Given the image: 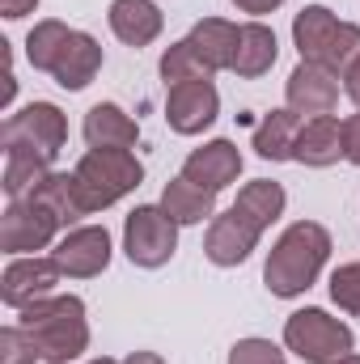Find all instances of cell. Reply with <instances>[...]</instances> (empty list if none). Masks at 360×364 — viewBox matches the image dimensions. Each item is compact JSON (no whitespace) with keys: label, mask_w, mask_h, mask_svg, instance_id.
<instances>
[{"label":"cell","mask_w":360,"mask_h":364,"mask_svg":"<svg viewBox=\"0 0 360 364\" xmlns=\"http://www.w3.org/2000/svg\"><path fill=\"white\" fill-rule=\"evenodd\" d=\"M327 259H331V233L318 220H297L275 237L268 263H263V284L271 296L292 301V296L314 288Z\"/></svg>","instance_id":"cell-1"},{"label":"cell","mask_w":360,"mask_h":364,"mask_svg":"<svg viewBox=\"0 0 360 364\" xmlns=\"http://www.w3.org/2000/svg\"><path fill=\"white\" fill-rule=\"evenodd\" d=\"M17 326L34 339L38 356L47 364H73L90 348V322L81 296H43L17 309Z\"/></svg>","instance_id":"cell-2"},{"label":"cell","mask_w":360,"mask_h":364,"mask_svg":"<svg viewBox=\"0 0 360 364\" xmlns=\"http://www.w3.org/2000/svg\"><path fill=\"white\" fill-rule=\"evenodd\" d=\"M292 43L305 64H322L335 77H344L348 64L360 55V26L339 21L327 4H305L292 17Z\"/></svg>","instance_id":"cell-3"},{"label":"cell","mask_w":360,"mask_h":364,"mask_svg":"<svg viewBox=\"0 0 360 364\" xmlns=\"http://www.w3.org/2000/svg\"><path fill=\"white\" fill-rule=\"evenodd\" d=\"M73 182H77L81 212L93 216V212H106L110 203H119L123 195H132L144 182V166L136 161L132 149H90L77 161Z\"/></svg>","instance_id":"cell-4"},{"label":"cell","mask_w":360,"mask_h":364,"mask_svg":"<svg viewBox=\"0 0 360 364\" xmlns=\"http://www.w3.org/2000/svg\"><path fill=\"white\" fill-rule=\"evenodd\" d=\"M284 348L305 364H335V360H344V356H352L356 335H352L348 322L331 318L327 309L305 305V309L288 314V322H284Z\"/></svg>","instance_id":"cell-5"},{"label":"cell","mask_w":360,"mask_h":364,"mask_svg":"<svg viewBox=\"0 0 360 364\" xmlns=\"http://www.w3.org/2000/svg\"><path fill=\"white\" fill-rule=\"evenodd\" d=\"M179 250V225L170 220V212L162 203H140L127 212L123 220V255L144 267V272H157L174 259Z\"/></svg>","instance_id":"cell-6"},{"label":"cell","mask_w":360,"mask_h":364,"mask_svg":"<svg viewBox=\"0 0 360 364\" xmlns=\"http://www.w3.org/2000/svg\"><path fill=\"white\" fill-rule=\"evenodd\" d=\"M0 140L38 149L47 161H55L64 153V144H68V119H64V110L55 102H30V106H21L17 114L4 119Z\"/></svg>","instance_id":"cell-7"},{"label":"cell","mask_w":360,"mask_h":364,"mask_svg":"<svg viewBox=\"0 0 360 364\" xmlns=\"http://www.w3.org/2000/svg\"><path fill=\"white\" fill-rule=\"evenodd\" d=\"M60 229H64L60 216L51 208H43L34 195L9 199V208L0 216V246H4V255H34V250L55 246Z\"/></svg>","instance_id":"cell-8"},{"label":"cell","mask_w":360,"mask_h":364,"mask_svg":"<svg viewBox=\"0 0 360 364\" xmlns=\"http://www.w3.org/2000/svg\"><path fill=\"white\" fill-rule=\"evenodd\" d=\"M55 267L68 279H93L110 267V233L106 225H73L55 246H51Z\"/></svg>","instance_id":"cell-9"},{"label":"cell","mask_w":360,"mask_h":364,"mask_svg":"<svg viewBox=\"0 0 360 364\" xmlns=\"http://www.w3.org/2000/svg\"><path fill=\"white\" fill-rule=\"evenodd\" d=\"M259 237H263V229H259L242 208H229V212L212 216L208 237H203V255H208V263H216V267H238V263L250 259V250L259 246Z\"/></svg>","instance_id":"cell-10"},{"label":"cell","mask_w":360,"mask_h":364,"mask_svg":"<svg viewBox=\"0 0 360 364\" xmlns=\"http://www.w3.org/2000/svg\"><path fill=\"white\" fill-rule=\"evenodd\" d=\"M221 114V93L212 81H182L166 93V123L179 136H199L216 123Z\"/></svg>","instance_id":"cell-11"},{"label":"cell","mask_w":360,"mask_h":364,"mask_svg":"<svg viewBox=\"0 0 360 364\" xmlns=\"http://www.w3.org/2000/svg\"><path fill=\"white\" fill-rule=\"evenodd\" d=\"M60 267H55V259L47 255V259H13L4 275H0V301L9 305V309H26V305H34V301H43V296H51L55 292V284H60Z\"/></svg>","instance_id":"cell-12"},{"label":"cell","mask_w":360,"mask_h":364,"mask_svg":"<svg viewBox=\"0 0 360 364\" xmlns=\"http://www.w3.org/2000/svg\"><path fill=\"white\" fill-rule=\"evenodd\" d=\"M238 174H242V149L233 140H208V144H199L182 161V178L203 186V191H212V195H221L225 186H233Z\"/></svg>","instance_id":"cell-13"},{"label":"cell","mask_w":360,"mask_h":364,"mask_svg":"<svg viewBox=\"0 0 360 364\" xmlns=\"http://www.w3.org/2000/svg\"><path fill=\"white\" fill-rule=\"evenodd\" d=\"M284 97H288V110L297 114H331L335 102H339V77L322 64H297L284 81Z\"/></svg>","instance_id":"cell-14"},{"label":"cell","mask_w":360,"mask_h":364,"mask_svg":"<svg viewBox=\"0 0 360 364\" xmlns=\"http://www.w3.org/2000/svg\"><path fill=\"white\" fill-rule=\"evenodd\" d=\"M97 73H102V43L93 34H85V30H73L64 38V47H60V55H55L47 77H55L60 90L77 93V90H85Z\"/></svg>","instance_id":"cell-15"},{"label":"cell","mask_w":360,"mask_h":364,"mask_svg":"<svg viewBox=\"0 0 360 364\" xmlns=\"http://www.w3.org/2000/svg\"><path fill=\"white\" fill-rule=\"evenodd\" d=\"M344 157V123L335 114H314L301 123V136H297V149H292V161L309 166V170H327Z\"/></svg>","instance_id":"cell-16"},{"label":"cell","mask_w":360,"mask_h":364,"mask_svg":"<svg viewBox=\"0 0 360 364\" xmlns=\"http://www.w3.org/2000/svg\"><path fill=\"white\" fill-rule=\"evenodd\" d=\"M186 47L195 51V60L216 77V73H233V51H238V26L225 21V17H203L191 26L186 34Z\"/></svg>","instance_id":"cell-17"},{"label":"cell","mask_w":360,"mask_h":364,"mask_svg":"<svg viewBox=\"0 0 360 364\" xmlns=\"http://www.w3.org/2000/svg\"><path fill=\"white\" fill-rule=\"evenodd\" d=\"M81 132H85L90 149H136V140H140V123L123 106H115V102L90 106Z\"/></svg>","instance_id":"cell-18"},{"label":"cell","mask_w":360,"mask_h":364,"mask_svg":"<svg viewBox=\"0 0 360 364\" xmlns=\"http://www.w3.org/2000/svg\"><path fill=\"white\" fill-rule=\"evenodd\" d=\"M106 21H110V34L127 47H149L166 26L162 9L153 0H110Z\"/></svg>","instance_id":"cell-19"},{"label":"cell","mask_w":360,"mask_h":364,"mask_svg":"<svg viewBox=\"0 0 360 364\" xmlns=\"http://www.w3.org/2000/svg\"><path fill=\"white\" fill-rule=\"evenodd\" d=\"M275 55H280V43H275V30H271V26H263V21H246V26H238L233 73H238L242 81H255V77L271 73Z\"/></svg>","instance_id":"cell-20"},{"label":"cell","mask_w":360,"mask_h":364,"mask_svg":"<svg viewBox=\"0 0 360 364\" xmlns=\"http://www.w3.org/2000/svg\"><path fill=\"white\" fill-rule=\"evenodd\" d=\"M297 136H301V114L297 110H271L259 119L255 127V153L263 161H292V149H297Z\"/></svg>","instance_id":"cell-21"},{"label":"cell","mask_w":360,"mask_h":364,"mask_svg":"<svg viewBox=\"0 0 360 364\" xmlns=\"http://www.w3.org/2000/svg\"><path fill=\"white\" fill-rule=\"evenodd\" d=\"M162 208L170 212L174 225H203V220L216 216V195L203 191V186H195V182H186L179 174L174 182H166V191H162Z\"/></svg>","instance_id":"cell-22"},{"label":"cell","mask_w":360,"mask_h":364,"mask_svg":"<svg viewBox=\"0 0 360 364\" xmlns=\"http://www.w3.org/2000/svg\"><path fill=\"white\" fill-rule=\"evenodd\" d=\"M51 174V161L38 153V149H26V144H4V195L9 199H26L38 182Z\"/></svg>","instance_id":"cell-23"},{"label":"cell","mask_w":360,"mask_h":364,"mask_svg":"<svg viewBox=\"0 0 360 364\" xmlns=\"http://www.w3.org/2000/svg\"><path fill=\"white\" fill-rule=\"evenodd\" d=\"M284 203H288V195H284V186L280 182H271V178H255V182H246L242 191H238V203L233 208H242L263 233H268L271 225L284 216Z\"/></svg>","instance_id":"cell-24"},{"label":"cell","mask_w":360,"mask_h":364,"mask_svg":"<svg viewBox=\"0 0 360 364\" xmlns=\"http://www.w3.org/2000/svg\"><path fill=\"white\" fill-rule=\"evenodd\" d=\"M43 208H51L55 216H60V225L68 229V225H77L85 212H81V199H77V182L73 174H47V178L38 182L34 191H30Z\"/></svg>","instance_id":"cell-25"},{"label":"cell","mask_w":360,"mask_h":364,"mask_svg":"<svg viewBox=\"0 0 360 364\" xmlns=\"http://www.w3.org/2000/svg\"><path fill=\"white\" fill-rule=\"evenodd\" d=\"M68 34H73V26H64V21H55V17L38 21V26L26 34V60H30V68L51 73V64H55V55H60V47H64Z\"/></svg>","instance_id":"cell-26"},{"label":"cell","mask_w":360,"mask_h":364,"mask_svg":"<svg viewBox=\"0 0 360 364\" xmlns=\"http://www.w3.org/2000/svg\"><path fill=\"white\" fill-rule=\"evenodd\" d=\"M157 68H162V81H166V85H182V81H212V73L195 60V51L186 47V38L162 51V64H157Z\"/></svg>","instance_id":"cell-27"},{"label":"cell","mask_w":360,"mask_h":364,"mask_svg":"<svg viewBox=\"0 0 360 364\" xmlns=\"http://www.w3.org/2000/svg\"><path fill=\"white\" fill-rule=\"evenodd\" d=\"M331 301L344 314H360V263H344L331 272Z\"/></svg>","instance_id":"cell-28"},{"label":"cell","mask_w":360,"mask_h":364,"mask_svg":"<svg viewBox=\"0 0 360 364\" xmlns=\"http://www.w3.org/2000/svg\"><path fill=\"white\" fill-rule=\"evenodd\" d=\"M229 364H284V348H275L271 339L250 335V339H238L229 348Z\"/></svg>","instance_id":"cell-29"},{"label":"cell","mask_w":360,"mask_h":364,"mask_svg":"<svg viewBox=\"0 0 360 364\" xmlns=\"http://www.w3.org/2000/svg\"><path fill=\"white\" fill-rule=\"evenodd\" d=\"M43 360L38 356V348H34V339L13 322V326H4L0 331V364H34Z\"/></svg>","instance_id":"cell-30"},{"label":"cell","mask_w":360,"mask_h":364,"mask_svg":"<svg viewBox=\"0 0 360 364\" xmlns=\"http://www.w3.org/2000/svg\"><path fill=\"white\" fill-rule=\"evenodd\" d=\"M344 157L352 166H360V110L344 119Z\"/></svg>","instance_id":"cell-31"},{"label":"cell","mask_w":360,"mask_h":364,"mask_svg":"<svg viewBox=\"0 0 360 364\" xmlns=\"http://www.w3.org/2000/svg\"><path fill=\"white\" fill-rule=\"evenodd\" d=\"M339 81H344V93L352 97V106H356V110H360V55H356V60H352V64H348V73H344Z\"/></svg>","instance_id":"cell-32"},{"label":"cell","mask_w":360,"mask_h":364,"mask_svg":"<svg viewBox=\"0 0 360 364\" xmlns=\"http://www.w3.org/2000/svg\"><path fill=\"white\" fill-rule=\"evenodd\" d=\"M38 9V0H0V13L9 17V21H17V17H26V13H34Z\"/></svg>","instance_id":"cell-33"},{"label":"cell","mask_w":360,"mask_h":364,"mask_svg":"<svg viewBox=\"0 0 360 364\" xmlns=\"http://www.w3.org/2000/svg\"><path fill=\"white\" fill-rule=\"evenodd\" d=\"M233 4H238L242 13H255V17H263V13H275L284 0H233Z\"/></svg>","instance_id":"cell-34"},{"label":"cell","mask_w":360,"mask_h":364,"mask_svg":"<svg viewBox=\"0 0 360 364\" xmlns=\"http://www.w3.org/2000/svg\"><path fill=\"white\" fill-rule=\"evenodd\" d=\"M119 364H166V360H162L157 352H132L127 360H119Z\"/></svg>","instance_id":"cell-35"},{"label":"cell","mask_w":360,"mask_h":364,"mask_svg":"<svg viewBox=\"0 0 360 364\" xmlns=\"http://www.w3.org/2000/svg\"><path fill=\"white\" fill-rule=\"evenodd\" d=\"M335 364H360V356L352 352V356H344V360H335Z\"/></svg>","instance_id":"cell-36"},{"label":"cell","mask_w":360,"mask_h":364,"mask_svg":"<svg viewBox=\"0 0 360 364\" xmlns=\"http://www.w3.org/2000/svg\"><path fill=\"white\" fill-rule=\"evenodd\" d=\"M90 364H119V360H110V356H97V360H90Z\"/></svg>","instance_id":"cell-37"}]
</instances>
